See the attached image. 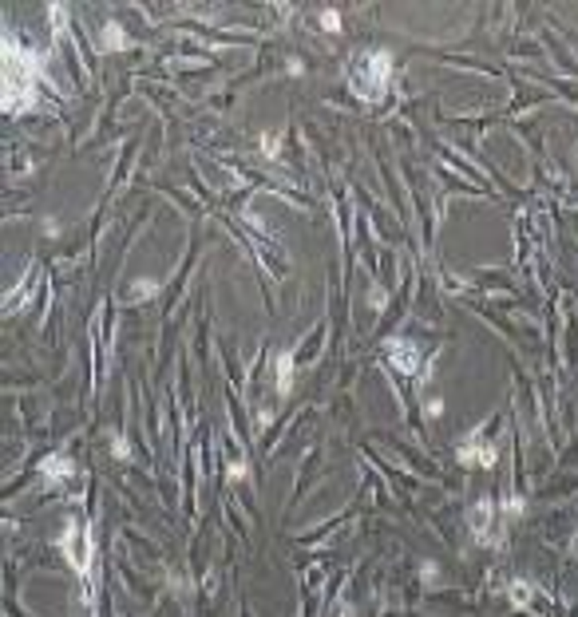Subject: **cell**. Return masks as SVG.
Returning a JSON list of instances; mask_svg holds the SVG:
<instances>
[{"label":"cell","instance_id":"2e32d148","mask_svg":"<svg viewBox=\"0 0 578 617\" xmlns=\"http://www.w3.org/2000/svg\"><path fill=\"white\" fill-rule=\"evenodd\" d=\"M285 71H289V76H305V60H297V56H293V60L285 64Z\"/></svg>","mask_w":578,"mask_h":617},{"label":"cell","instance_id":"8fae6325","mask_svg":"<svg viewBox=\"0 0 578 617\" xmlns=\"http://www.w3.org/2000/svg\"><path fill=\"white\" fill-rule=\"evenodd\" d=\"M226 479H230V483L249 479V463H246V459H230V463H226Z\"/></svg>","mask_w":578,"mask_h":617},{"label":"cell","instance_id":"4fadbf2b","mask_svg":"<svg viewBox=\"0 0 578 617\" xmlns=\"http://www.w3.org/2000/svg\"><path fill=\"white\" fill-rule=\"evenodd\" d=\"M111 455H115V459H131V448H127V439H123V436H111Z\"/></svg>","mask_w":578,"mask_h":617},{"label":"cell","instance_id":"ba28073f","mask_svg":"<svg viewBox=\"0 0 578 617\" xmlns=\"http://www.w3.org/2000/svg\"><path fill=\"white\" fill-rule=\"evenodd\" d=\"M71 471H76V467H71V459H64V455H52V459H44V463H40V475L48 479V483H52V479L71 475Z\"/></svg>","mask_w":578,"mask_h":617},{"label":"cell","instance_id":"7c38bea8","mask_svg":"<svg viewBox=\"0 0 578 617\" xmlns=\"http://www.w3.org/2000/svg\"><path fill=\"white\" fill-rule=\"evenodd\" d=\"M278 150H281V135H266V139H261V155H266V159H273Z\"/></svg>","mask_w":578,"mask_h":617},{"label":"cell","instance_id":"9c48e42d","mask_svg":"<svg viewBox=\"0 0 578 617\" xmlns=\"http://www.w3.org/2000/svg\"><path fill=\"white\" fill-rule=\"evenodd\" d=\"M317 24H321V32H329V36H341V28H345L337 8H321L317 12Z\"/></svg>","mask_w":578,"mask_h":617},{"label":"cell","instance_id":"8992f818","mask_svg":"<svg viewBox=\"0 0 578 617\" xmlns=\"http://www.w3.org/2000/svg\"><path fill=\"white\" fill-rule=\"evenodd\" d=\"M163 289V281L159 277H135L127 285V301H135V305H143V301H151L155 293Z\"/></svg>","mask_w":578,"mask_h":617},{"label":"cell","instance_id":"5b68a950","mask_svg":"<svg viewBox=\"0 0 578 617\" xmlns=\"http://www.w3.org/2000/svg\"><path fill=\"white\" fill-rule=\"evenodd\" d=\"M123 48H131V36H127V28H123V20H103V28H100V52H123Z\"/></svg>","mask_w":578,"mask_h":617},{"label":"cell","instance_id":"5bb4252c","mask_svg":"<svg viewBox=\"0 0 578 617\" xmlns=\"http://www.w3.org/2000/svg\"><path fill=\"white\" fill-rule=\"evenodd\" d=\"M440 412H444V400H440V396H432L428 404H424V416H428V419H436Z\"/></svg>","mask_w":578,"mask_h":617},{"label":"cell","instance_id":"6da1fadb","mask_svg":"<svg viewBox=\"0 0 578 617\" xmlns=\"http://www.w3.org/2000/svg\"><path fill=\"white\" fill-rule=\"evenodd\" d=\"M389 76H392V56L380 48H369L360 52L357 64H353V91H357L360 100H380L384 91H389Z\"/></svg>","mask_w":578,"mask_h":617},{"label":"cell","instance_id":"3957f363","mask_svg":"<svg viewBox=\"0 0 578 617\" xmlns=\"http://www.w3.org/2000/svg\"><path fill=\"white\" fill-rule=\"evenodd\" d=\"M384 352L392 357V364H396L404 376H412L416 372V364H420V349L412 345V340H404V337H392L389 345H384Z\"/></svg>","mask_w":578,"mask_h":617},{"label":"cell","instance_id":"e0dca14e","mask_svg":"<svg viewBox=\"0 0 578 617\" xmlns=\"http://www.w3.org/2000/svg\"><path fill=\"white\" fill-rule=\"evenodd\" d=\"M341 617H357V609H353V606H341Z\"/></svg>","mask_w":578,"mask_h":617},{"label":"cell","instance_id":"30bf717a","mask_svg":"<svg viewBox=\"0 0 578 617\" xmlns=\"http://www.w3.org/2000/svg\"><path fill=\"white\" fill-rule=\"evenodd\" d=\"M420 582H424V586H440V562H436V558H424V562H420Z\"/></svg>","mask_w":578,"mask_h":617},{"label":"cell","instance_id":"9a60e30c","mask_svg":"<svg viewBox=\"0 0 578 617\" xmlns=\"http://www.w3.org/2000/svg\"><path fill=\"white\" fill-rule=\"evenodd\" d=\"M44 238H60V218H44Z\"/></svg>","mask_w":578,"mask_h":617},{"label":"cell","instance_id":"277c9868","mask_svg":"<svg viewBox=\"0 0 578 617\" xmlns=\"http://www.w3.org/2000/svg\"><path fill=\"white\" fill-rule=\"evenodd\" d=\"M293 380H297V360H293L289 349H281L278 357H273V388H278V396H289V392H293Z\"/></svg>","mask_w":578,"mask_h":617},{"label":"cell","instance_id":"7a4b0ae2","mask_svg":"<svg viewBox=\"0 0 578 617\" xmlns=\"http://www.w3.org/2000/svg\"><path fill=\"white\" fill-rule=\"evenodd\" d=\"M456 459L464 463V467H471V471H476V467L491 471V467H495V459H499V451H495V443H491V439H483L476 431L471 439H464V443L456 448Z\"/></svg>","mask_w":578,"mask_h":617},{"label":"cell","instance_id":"52a82bcc","mask_svg":"<svg viewBox=\"0 0 578 617\" xmlns=\"http://www.w3.org/2000/svg\"><path fill=\"white\" fill-rule=\"evenodd\" d=\"M531 597H535V586H531L527 577H511V582H507V601H511V606L527 609Z\"/></svg>","mask_w":578,"mask_h":617}]
</instances>
